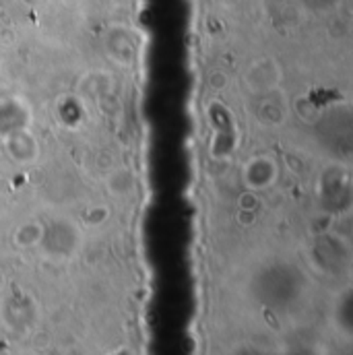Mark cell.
<instances>
[{
  "instance_id": "cell-1",
  "label": "cell",
  "mask_w": 353,
  "mask_h": 355,
  "mask_svg": "<svg viewBox=\"0 0 353 355\" xmlns=\"http://www.w3.org/2000/svg\"><path fill=\"white\" fill-rule=\"evenodd\" d=\"M275 164L268 157H257L250 162V166L246 168V182L252 188H266L275 182Z\"/></svg>"
}]
</instances>
